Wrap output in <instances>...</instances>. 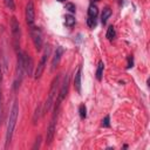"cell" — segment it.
<instances>
[{"mask_svg": "<svg viewBox=\"0 0 150 150\" xmlns=\"http://www.w3.org/2000/svg\"><path fill=\"white\" fill-rule=\"evenodd\" d=\"M18 115H19V105L18 102L14 101L12 109L9 111V117H8V123H7V130H6V144L5 148H8L11 142H12V137H13V132L16 125V121H18Z\"/></svg>", "mask_w": 150, "mask_h": 150, "instance_id": "6da1fadb", "label": "cell"}, {"mask_svg": "<svg viewBox=\"0 0 150 150\" xmlns=\"http://www.w3.org/2000/svg\"><path fill=\"white\" fill-rule=\"evenodd\" d=\"M54 103H55V105H54L52 120L49 122V125H48V129H47V135H46V144L47 145H50L52 142H53V139H54L55 130H56V121H57V116H59V112H60V108H61L62 101H60V100L56 98V101Z\"/></svg>", "mask_w": 150, "mask_h": 150, "instance_id": "7a4b0ae2", "label": "cell"}, {"mask_svg": "<svg viewBox=\"0 0 150 150\" xmlns=\"http://www.w3.org/2000/svg\"><path fill=\"white\" fill-rule=\"evenodd\" d=\"M60 77H61L60 74L56 75V76L54 77L52 84H50V89H49L47 100H46V102H45V104H43V107H42V114L48 112V111L50 110L53 103L55 102V96H56V94H57V88H59V83H60Z\"/></svg>", "mask_w": 150, "mask_h": 150, "instance_id": "3957f363", "label": "cell"}, {"mask_svg": "<svg viewBox=\"0 0 150 150\" xmlns=\"http://www.w3.org/2000/svg\"><path fill=\"white\" fill-rule=\"evenodd\" d=\"M11 33H12V43L14 49L18 52L20 47V39H21V28L20 23L15 16L11 18Z\"/></svg>", "mask_w": 150, "mask_h": 150, "instance_id": "277c9868", "label": "cell"}, {"mask_svg": "<svg viewBox=\"0 0 150 150\" xmlns=\"http://www.w3.org/2000/svg\"><path fill=\"white\" fill-rule=\"evenodd\" d=\"M18 53V61H16V76H15V89L20 87L23 76H25V61H23V52L20 49L16 52Z\"/></svg>", "mask_w": 150, "mask_h": 150, "instance_id": "5b68a950", "label": "cell"}, {"mask_svg": "<svg viewBox=\"0 0 150 150\" xmlns=\"http://www.w3.org/2000/svg\"><path fill=\"white\" fill-rule=\"evenodd\" d=\"M30 36H32V40H33V43H34V47L35 49L39 52L42 49V43H43V40H42V32L39 27L36 26H30Z\"/></svg>", "mask_w": 150, "mask_h": 150, "instance_id": "8992f818", "label": "cell"}, {"mask_svg": "<svg viewBox=\"0 0 150 150\" xmlns=\"http://www.w3.org/2000/svg\"><path fill=\"white\" fill-rule=\"evenodd\" d=\"M49 55H50V47L47 46L45 53H43L42 56H41V60H40L38 67H36V69H35V73H34V77H35L36 80L41 77V75H42V73H43V70H45V68H46V66H47V61H48Z\"/></svg>", "mask_w": 150, "mask_h": 150, "instance_id": "52a82bcc", "label": "cell"}, {"mask_svg": "<svg viewBox=\"0 0 150 150\" xmlns=\"http://www.w3.org/2000/svg\"><path fill=\"white\" fill-rule=\"evenodd\" d=\"M25 18H26V22H27V25L29 27L34 25V21H35V8H34V2L32 0L28 1V4L26 5Z\"/></svg>", "mask_w": 150, "mask_h": 150, "instance_id": "ba28073f", "label": "cell"}, {"mask_svg": "<svg viewBox=\"0 0 150 150\" xmlns=\"http://www.w3.org/2000/svg\"><path fill=\"white\" fill-rule=\"evenodd\" d=\"M69 75H66L64 76V80H63V83L61 84V88H60V91L57 94V100L60 101H63L67 96V93H68V88H69Z\"/></svg>", "mask_w": 150, "mask_h": 150, "instance_id": "9c48e42d", "label": "cell"}, {"mask_svg": "<svg viewBox=\"0 0 150 150\" xmlns=\"http://www.w3.org/2000/svg\"><path fill=\"white\" fill-rule=\"evenodd\" d=\"M62 55H63V48L61 46L56 47L55 53H54V56H53V60H52V70H55V68L60 63V60H61Z\"/></svg>", "mask_w": 150, "mask_h": 150, "instance_id": "30bf717a", "label": "cell"}, {"mask_svg": "<svg viewBox=\"0 0 150 150\" xmlns=\"http://www.w3.org/2000/svg\"><path fill=\"white\" fill-rule=\"evenodd\" d=\"M23 61H25V74L30 76L33 74V59L23 52Z\"/></svg>", "mask_w": 150, "mask_h": 150, "instance_id": "8fae6325", "label": "cell"}, {"mask_svg": "<svg viewBox=\"0 0 150 150\" xmlns=\"http://www.w3.org/2000/svg\"><path fill=\"white\" fill-rule=\"evenodd\" d=\"M81 73H82V68H81V66L77 68V70L75 71V75H74V87H75V90L80 94L81 93V77H82V75H81Z\"/></svg>", "mask_w": 150, "mask_h": 150, "instance_id": "7c38bea8", "label": "cell"}, {"mask_svg": "<svg viewBox=\"0 0 150 150\" xmlns=\"http://www.w3.org/2000/svg\"><path fill=\"white\" fill-rule=\"evenodd\" d=\"M110 15H111V9H110V7H104L103 8V11H102V14H101V22L103 23V25H105L107 23V21H108V19L110 18Z\"/></svg>", "mask_w": 150, "mask_h": 150, "instance_id": "4fadbf2b", "label": "cell"}, {"mask_svg": "<svg viewBox=\"0 0 150 150\" xmlns=\"http://www.w3.org/2000/svg\"><path fill=\"white\" fill-rule=\"evenodd\" d=\"M42 107H43V105L40 103V104H38V107L35 108V111H34L33 118H32V121H33L34 124L38 123V121H39V118H40V116H41V114H42Z\"/></svg>", "mask_w": 150, "mask_h": 150, "instance_id": "5bb4252c", "label": "cell"}, {"mask_svg": "<svg viewBox=\"0 0 150 150\" xmlns=\"http://www.w3.org/2000/svg\"><path fill=\"white\" fill-rule=\"evenodd\" d=\"M103 69H104V63H103V61H98L97 69H96V79H97V81H101V80H102Z\"/></svg>", "mask_w": 150, "mask_h": 150, "instance_id": "9a60e30c", "label": "cell"}, {"mask_svg": "<svg viewBox=\"0 0 150 150\" xmlns=\"http://www.w3.org/2000/svg\"><path fill=\"white\" fill-rule=\"evenodd\" d=\"M115 36H116L115 27L111 25V26H109V27H108V29H107V34H105V38H107L109 41H112V40L115 39Z\"/></svg>", "mask_w": 150, "mask_h": 150, "instance_id": "2e32d148", "label": "cell"}, {"mask_svg": "<svg viewBox=\"0 0 150 150\" xmlns=\"http://www.w3.org/2000/svg\"><path fill=\"white\" fill-rule=\"evenodd\" d=\"M97 14H98L97 7H96L95 5H90L89 8H88V16H90V18H96Z\"/></svg>", "mask_w": 150, "mask_h": 150, "instance_id": "e0dca14e", "label": "cell"}, {"mask_svg": "<svg viewBox=\"0 0 150 150\" xmlns=\"http://www.w3.org/2000/svg\"><path fill=\"white\" fill-rule=\"evenodd\" d=\"M64 23H66V26H68V27H73V26L75 25V18H74L71 14H67L66 18H64Z\"/></svg>", "mask_w": 150, "mask_h": 150, "instance_id": "ac0fdd59", "label": "cell"}, {"mask_svg": "<svg viewBox=\"0 0 150 150\" xmlns=\"http://www.w3.org/2000/svg\"><path fill=\"white\" fill-rule=\"evenodd\" d=\"M1 83H2V74H1V66H0V121H1V115H2V89H1Z\"/></svg>", "mask_w": 150, "mask_h": 150, "instance_id": "d6986e66", "label": "cell"}, {"mask_svg": "<svg viewBox=\"0 0 150 150\" xmlns=\"http://www.w3.org/2000/svg\"><path fill=\"white\" fill-rule=\"evenodd\" d=\"M79 112H80V117H81L82 120H84V118L87 117V108H86V105H84L83 103L79 107Z\"/></svg>", "mask_w": 150, "mask_h": 150, "instance_id": "ffe728a7", "label": "cell"}, {"mask_svg": "<svg viewBox=\"0 0 150 150\" xmlns=\"http://www.w3.org/2000/svg\"><path fill=\"white\" fill-rule=\"evenodd\" d=\"M64 7H66V9H67L69 13H75V12H76V6H75L73 2H67Z\"/></svg>", "mask_w": 150, "mask_h": 150, "instance_id": "44dd1931", "label": "cell"}, {"mask_svg": "<svg viewBox=\"0 0 150 150\" xmlns=\"http://www.w3.org/2000/svg\"><path fill=\"white\" fill-rule=\"evenodd\" d=\"M5 5L7 8H9L11 11H14L15 9V4H14V0H4Z\"/></svg>", "mask_w": 150, "mask_h": 150, "instance_id": "7402d4cb", "label": "cell"}, {"mask_svg": "<svg viewBox=\"0 0 150 150\" xmlns=\"http://www.w3.org/2000/svg\"><path fill=\"white\" fill-rule=\"evenodd\" d=\"M96 18H90V16H88V19H87V25L90 27V28H94L95 26H96Z\"/></svg>", "mask_w": 150, "mask_h": 150, "instance_id": "603a6c76", "label": "cell"}, {"mask_svg": "<svg viewBox=\"0 0 150 150\" xmlns=\"http://www.w3.org/2000/svg\"><path fill=\"white\" fill-rule=\"evenodd\" d=\"M102 125L105 127V128H109V127H110V117H109L108 115L102 120Z\"/></svg>", "mask_w": 150, "mask_h": 150, "instance_id": "cb8c5ba5", "label": "cell"}, {"mask_svg": "<svg viewBox=\"0 0 150 150\" xmlns=\"http://www.w3.org/2000/svg\"><path fill=\"white\" fill-rule=\"evenodd\" d=\"M40 142H41V136H38V138H36V141H35V144L33 145V149H34V150H36V149L40 148Z\"/></svg>", "mask_w": 150, "mask_h": 150, "instance_id": "d4e9b609", "label": "cell"}, {"mask_svg": "<svg viewBox=\"0 0 150 150\" xmlns=\"http://www.w3.org/2000/svg\"><path fill=\"white\" fill-rule=\"evenodd\" d=\"M134 66V57L130 55V56H128V66H127V68L129 69V68H131Z\"/></svg>", "mask_w": 150, "mask_h": 150, "instance_id": "484cf974", "label": "cell"}, {"mask_svg": "<svg viewBox=\"0 0 150 150\" xmlns=\"http://www.w3.org/2000/svg\"><path fill=\"white\" fill-rule=\"evenodd\" d=\"M59 2H63V1H66V0H57Z\"/></svg>", "mask_w": 150, "mask_h": 150, "instance_id": "4316f807", "label": "cell"}, {"mask_svg": "<svg viewBox=\"0 0 150 150\" xmlns=\"http://www.w3.org/2000/svg\"><path fill=\"white\" fill-rule=\"evenodd\" d=\"M95 1H100V0H95Z\"/></svg>", "mask_w": 150, "mask_h": 150, "instance_id": "83f0119b", "label": "cell"}]
</instances>
